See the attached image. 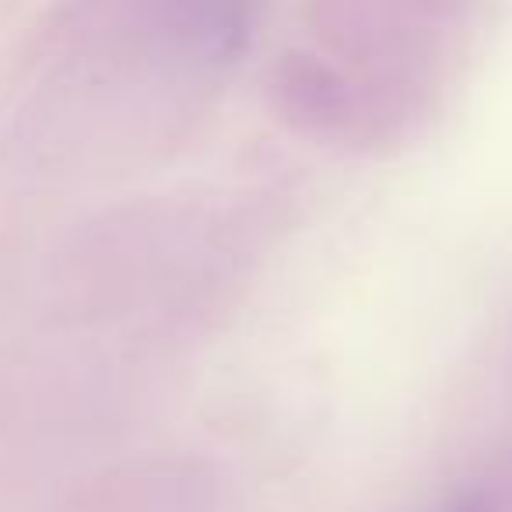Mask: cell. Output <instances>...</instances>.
Returning a JSON list of instances; mask_svg holds the SVG:
<instances>
[{
    "label": "cell",
    "mask_w": 512,
    "mask_h": 512,
    "mask_svg": "<svg viewBox=\"0 0 512 512\" xmlns=\"http://www.w3.org/2000/svg\"><path fill=\"white\" fill-rule=\"evenodd\" d=\"M449 512H491V505H488V498L470 495V498H463V502H456Z\"/></svg>",
    "instance_id": "cell-1"
}]
</instances>
